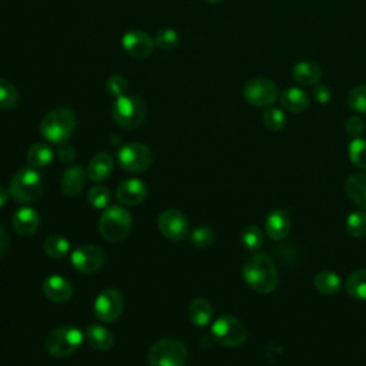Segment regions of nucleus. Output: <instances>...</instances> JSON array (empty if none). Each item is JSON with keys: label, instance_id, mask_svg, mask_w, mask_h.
Segmentation results:
<instances>
[{"label": "nucleus", "instance_id": "obj_26", "mask_svg": "<svg viewBox=\"0 0 366 366\" xmlns=\"http://www.w3.org/2000/svg\"><path fill=\"white\" fill-rule=\"evenodd\" d=\"M54 153L51 147L46 143H34L29 147L26 153V159L30 167L34 169H43L47 167L53 162Z\"/></svg>", "mask_w": 366, "mask_h": 366}, {"label": "nucleus", "instance_id": "obj_30", "mask_svg": "<svg viewBox=\"0 0 366 366\" xmlns=\"http://www.w3.org/2000/svg\"><path fill=\"white\" fill-rule=\"evenodd\" d=\"M346 232L352 237H363L366 234V212L355 210L346 217Z\"/></svg>", "mask_w": 366, "mask_h": 366}, {"label": "nucleus", "instance_id": "obj_7", "mask_svg": "<svg viewBox=\"0 0 366 366\" xmlns=\"http://www.w3.org/2000/svg\"><path fill=\"white\" fill-rule=\"evenodd\" d=\"M114 122L123 129L139 127L146 117L144 102L134 94H124L116 99L112 107Z\"/></svg>", "mask_w": 366, "mask_h": 366}, {"label": "nucleus", "instance_id": "obj_31", "mask_svg": "<svg viewBox=\"0 0 366 366\" xmlns=\"http://www.w3.org/2000/svg\"><path fill=\"white\" fill-rule=\"evenodd\" d=\"M240 242L249 250H257L263 244V233L254 224H247L240 232Z\"/></svg>", "mask_w": 366, "mask_h": 366}, {"label": "nucleus", "instance_id": "obj_25", "mask_svg": "<svg viewBox=\"0 0 366 366\" xmlns=\"http://www.w3.org/2000/svg\"><path fill=\"white\" fill-rule=\"evenodd\" d=\"M292 76L300 84H305V86L317 84L322 79V69L313 61L303 60L293 66Z\"/></svg>", "mask_w": 366, "mask_h": 366}, {"label": "nucleus", "instance_id": "obj_43", "mask_svg": "<svg viewBox=\"0 0 366 366\" xmlns=\"http://www.w3.org/2000/svg\"><path fill=\"white\" fill-rule=\"evenodd\" d=\"M7 244H9V236H7V232H6V229L0 224V257H1V256H3V253L6 252Z\"/></svg>", "mask_w": 366, "mask_h": 366}, {"label": "nucleus", "instance_id": "obj_12", "mask_svg": "<svg viewBox=\"0 0 366 366\" xmlns=\"http://www.w3.org/2000/svg\"><path fill=\"white\" fill-rule=\"evenodd\" d=\"M70 263L77 272L93 274L103 267L104 252L93 243L80 244L70 253Z\"/></svg>", "mask_w": 366, "mask_h": 366}, {"label": "nucleus", "instance_id": "obj_42", "mask_svg": "<svg viewBox=\"0 0 366 366\" xmlns=\"http://www.w3.org/2000/svg\"><path fill=\"white\" fill-rule=\"evenodd\" d=\"M74 156H76V150H74V147L70 146V144L63 143V144L59 147V150H57V157H59V160H60L61 163H66V164L71 163L73 159H74Z\"/></svg>", "mask_w": 366, "mask_h": 366}, {"label": "nucleus", "instance_id": "obj_38", "mask_svg": "<svg viewBox=\"0 0 366 366\" xmlns=\"http://www.w3.org/2000/svg\"><path fill=\"white\" fill-rule=\"evenodd\" d=\"M154 44L162 50H172L179 44V34L173 29H160L154 36Z\"/></svg>", "mask_w": 366, "mask_h": 366}, {"label": "nucleus", "instance_id": "obj_17", "mask_svg": "<svg viewBox=\"0 0 366 366\" xmlns=\"http://www.w3.org/2000/svg\"><path fill=\"white\" fill-rule=\"evenodd\" d=\"M11 224L17 234H20L23 237L33 236L40 227V216L36 212V209L24 206L14 212Z\"/></svg>", "mask_w": 366, "mask_h": 366}, {"label": "nucleus", "instance_id": "obj_6", "mask_svg": "<svg viewBox=\"0 0 366 366\" xmlns=\"http://www.w3.org/2000/svg\"><path fill=\"white\" fill-rule=\"evenodd\" d=\"M43 189V179L34 167L19 169L9 184L10 197L19 203H30L36 200Z\"/></svg>", "mask_w": 366, "mask_h": 366}, {"label": "nucleus", "instance_id": "obj_29", "mask_svg": "<svg viewBox=\"0 0 366 366\" xmlns=\"http://www.w3.org/2000/svg\"><path fill=\"white\" fill-rule=\"evenodd\" d=\"M43 249L49 257L63 259L70 252V242L63 234L54 233V234H50L49 237H46V240L43 243Z\"/></svg>", "mask_w": 366, "mask_h": 366}, {"label": "nucleus", "instance_id": "obj_1", "mask_svg": "<svg viewBox=\"0 0 366 366\" xmlns=\"http://www.w3.org/2000/svg\"><path fill=\"white\" fill-rule=\"evenodd\" d=\"M242 277L257 293L273 292L279 280L274 262L264 253H256L243 263Z\"/></svg>", "mask_w": 366, "mask_h": 366}, {"label": "nucleus", "instance_id": "obj_35", "mask_svg": "<svg viewBox=\"0 0 366 366\" xmlns=\"http://www.w3.org/2000/svg\"><path fill=\"white\" fill-rule=\"evenodd\" d=\"M214 230L209 226H199L190 234V242L197 249H206L214 243Z\"/></svg>", "mask_w": 366, "mask_h": 366}, {"label": "nucleus", "instance_id": "obj_19", "mask_svg": "<svg viewBox=\"0 0 366 366\" xmlns=\"http://www.w3.org/2000/svg\"><path fill=\"white\" fill-rule=\"evenodd\" d=\"M84 183H86L84 169L80 164H73V166H69L63 172L61 180H60V187L66 196L74 197L79 193H81Z\"/></svg>", "mask_w": 366, "mask_h": 366}, {"label": "nucleus", "instance_id": "obj_28", "mask_svg": "<svg viewBox=\"0 0 366 366\" xmlns=\"http://www.w3.org/2000/svg\"><path fill=\"white\" fill-rule=\"evenodd\" d=\"M345 289L350 297L366 300V269L352 272L345 282Z\"/></svg>", "mask_w": 366, "mask_h": 366}, {"label": "nucleus", "instance_id": "obj_14", "mask_svg": "<svg viewBox=\"0 0 366 366\" xmlns=\"http://www.w3.org/2000/svg\"><path fill=\"white\" fill-rule=\"evenodd\" d=\"M124 51L136 59H146L154 49V39L142 30H130L122 39Z\"/></svg>", "mask_w": 366, "mask_h": 366}, {"label": "nucleus", "instance_id": "obj_15", "mask_svg": "<svg viewBox=\"0 0 366 366\" xmlns=\"http://www.w3.org/2000/svg\"><path fill=\"white\" fill-rule=\"evenodd\" d=\"M44 296L54 303H66L73 296V285L61 274H50L41 285Z\"/></svg>", "mask_w": 366, "mask_h": 366}, {"label": "nucleus", "instance_id": "obj_22", "mask_svg": "<svg viewBox=\"0 0 366 366\" xmlns=\"http://www.w3.org/2000/svg\"><path fill=\"white\" fill-rule=\"evenodd\" d=\"M84 339L86 342L96 350H100V352H106L109 349H112L113 343H114V337H113V333L102 326V325H89L86 327V332H84Z\"/></svg>", "mask_w": 366, "mask_h": 366}, {"label": "nucleus", "instance_id": "obj_20", "mask_svg": "<svg viewBox=\"0 0 366 366\" xmlns=\"http://www.w3.org/2000/svg\"><path fill=\"white\" fill-rule=\"evenodd\" d=\"M113 167H114V162L109 153L106 152L97 153L90 159L87 164V177L96 183L104 182L110 177Z\"/></svg>", "mask_w": 366, "mask_h": 366}, {"label": "nucleus", "instance_id": "obj_34", "mask_svg": "<svg viewBox=\"0 0 366 366\" xmlns=\"http://www.w3.org/2000/svg\"><path fill=\"white\" fill-rule=\"evenodd\" d=\"M346 102L352 110L366 114V84H357L352 87L347 93Z\"/></svg>", "mask_w": 366, "mask_h": 366}, {"label": "nucleus", "instance_id": "obj_33", "mask_svg": "<svg viewBox=\"0 0 366 366\" xmlns=\"http://www.w3.org/2000/svg\"><path fill=\"white\" fill-rule=\"evenodd\" d=\"M349 159L359 167L366 170V139L355 137L349 144Z\"/></svg>", "mask_w": 366, "mask_h": 366}, {"label": "nucleus", "instance_id": "obj_32", "mask_svg": "<svg viewBox=\"0 0 366 366\" xmlns=\"http://www.w3.org/2000/svg\"><path fill=\"white\" fill-rule=\"evenodd\" d=\"M262 122H263V126L269 132H279V130H282L285 127L286 117H285V113H283L282 109L270 106V107H267L264 110Z\"/></svg>", "mask_w": 366, "mask_h": 366}, {"label": "nucleus", "instance_id": "obj_23", "mask_svg": "<svg viewBox=\"0 0 366 366\" xmlns=\"http://www.w3.org/2000/svg\"><path fill=\"white\" fill-rule=\"evenodd\" d=\"M347 197L362 209H366V173H355L345 182Z\"/></svg>", "mask_w": 366, "mask_h": 366}, {"label": "nucleus", "instance_id": "obj_27", "mask_svg": "<svg viewBox=\"0 0 366 366\" xmlns=\"http://www.w3.org/2000/svg\"><path fill=\"white\" fill-rule=\"evenodd\" d=\"M313 285L316 290L323 295H335L340 290L342 280L337 273L332 270H322L315 276Z\"/></svg>", "mask_w": 366, "mask_h": 366}, {"label": "nucleus", "instance_id": "obj_41", "mask_svg": "<svg viewBox=\"0 0 366 366\" xmlns=\"http://www.w3.org/2000/svg\"><path fill=\"white\" fill-rule=\"evenodd\" d=\"M312 94L319 104H327L332 99V90L325 84H316Z\"/></svg>", "mask_w": 366, "mask_h": 366}, {"label": "nucleus", "instance_id": "obj_13", "mask_svg": "<svg viewBox=\"0 0 366 366\" xmlns=\"http://www.w3.org/2000/svg\"><path fill=\"white\" fill-rule=\"evenodd\" d=\"M157 227L164 237L173 242L184 240L190 230L189 219L176 209L163 210L157 217Z\"/></svg>", "mask_w": 366, "mask_h": 366}, {"label": "nucleus", "instance_id": "obj_39", "mask_svg": "<svg viewBox=\"0 0 366 366\" xmlns=\"http://www.w3.org/2000/svg\"><path fill=\"white\" fill-rule=\"evenodd\" d=\"M127 87H129V84H127L126 79L123 76H120V74H113L106 81L107 93L110 96L116 97V99L120 97V96H124L126 92H127Z\"/></svg>", "mask_w": 366, "mask_h": 366}, {"label": "nucleus", "instance_id": "obj_24", "mask_svg": "<svg viewBox=\"0 0 366 366\" xmlns=\"http://www.w3.org/2000/svg\"><path fill=\"white\" fill-rule=\"evenodd\" d=\"M187 316L189 320L197 326V327H204L210 323L213 317V307L209 300L197 297L192 300V303L187 307Z\"/></svg>", "mask_w": 366, "mask_h": 366}, {"label": "nucleus", "instance_id": "obj_11", "mask_svg": "<svg viewBox=\"0 0 366 366\" xmlns=\"http://www.w3.org/2000/svg\"><path fill=\"white\" fill-rule=\"evenodd\" d=\"M124 309V296L120 290L109 287L102 290L93 305L94 316L103 323H112L117 320Z\"/></svg>", "mask_w": 366, "mask_h": 366}, {"label": "nucleus", "instance_id": "obj_3", "mask_svg": "<svg viewBox=\"0 0 366 366\" xmlns=\"http://www.w3.org/2000/svg\"><path fill=\"white\" fill-rule=\"evenodd\" d=\"M132 224L133 217L130 212L120 204H112L100 214L99 232L104 240L116 243L129 236Z\"/></svg>", "mask_w": 366, "mask_h": 366}, {"label": "nucleus", "instance_id": "obj_4", "mask_svg": "<svg viewBox=\"0 0 366 366\" xmlns=\"http://www.w3.org/2000/svg\"><path fill=\"white\" fill-rule=\"evenodd\" d=\"M83 339L84 335L79 327L73 325L59 326L49 332L44 340V347L53 357H67L80 349Z\"/></svg>", "mask_w": 366, "mask_h": 366}, {"label": "nucleus", "instance_id": "obj_45", "mask_svg": "<svg viewBox=\"0 0 366 366\" xmlns=\"http://www.w3.org/2000/svg\"><path fill=\"white\" fill-rule=\"evenodd\" d=\"M206 3H210V4H219V3H222L223 0H204Z\"/></svg>", "mask_w": 366, "mask_h": 366}, {"label": "nucleus", "instance_id": "obj_16", "mask_svg": "<svg viewBox=\"0 0 366 366\" xmlns=\"http://www.w3.org/2000/svg\"><path fill=\"white\" fill-rule=\"evenodd\" d=\"M147 196V186L139 179L123 180L116 189V199L124 206H137L144 202Z\"/></svg>", "mask_w": 366, "mask_h": 366}, {"label": "nucleus", "instance_id": "obj_2", "mask_svg": "<svg viewBox=\"0 0 366 366\" xmlns=\"http://www.w3.org/2000/svg\"><path fill=\"white\" fill-rule=\"evenodd\" d=\"M41 136L53 144L66 143L76 129L74 113L67 107H57L47 114L40 122Z\"/></svg>", "mask_w": 366, "mask_h": 366}, {"label": "nucleus", "instance_id": "obj_40", "mask_svg": "<svg viewBox=\"0 0 366 366\" xmlns=\"http://www.w3.org/2000/svg\"><path fill=\"white\" fill-rule=\"evenodd\" d=\"M345 130L349 136L355 137H360V134L365 130V122L362 117L359 116H350L346 122H345Z\"/></svg>", "mask_w": 366, "mask_h": 366}, {"label": "nucleus", "instance_id": "obj_9", "mask_svg": "<svg viewBox=\"0 0 366 366\" xmlns=\"http://www.w3.org/2000/svg\"><path fill=\"white\" fill-rule=\"evenodd\" d=\"M153 162V154L150 149L143 143H127L122 146L117 152V163L120 167L129 173L146 172Z\"/></svg>", "mask_w": 366, "mask_h": 366}, {"label": "nucleus", "instance_id": "obj_37", "mask_svg": "<svg viewBox=\"0 0 366 366\" xmlns=\"http://www.w3.org/2000/svg\"><path fill=\"white\" fill-rule=\"evenodd\" d=\"M87 202L94 209H106L110 202V192L104 186H93L87 192Z\"/></svg>", "mask_w": 366, "mask_h": 366}, {"label": "nucleus", "instance_id": "obj_18", "mask_svg": "<svg viewBox=\"0 0 366 366\" xmlns=\"http://www.w3.org/2000/svg\"><path fill=\"white\" fill-rule=\"evenodd\" d=\"M290 217L282 209H273L264 219V232L273 240H282L289 234Z\"/></svg>", "mask_w": 366, "mask_h": 366}, {"label": "nucleus", "instance_id": "obj_36", "mask_svg": "<svg viewBox=\"0 0 366 366\" xmlns=\"http://www.w3.org/2000/svg\"><path fill=\"white\" fill-rule=\"evenodd\" d=\"M19 102L17 89L6 79H0V109H11Z\"/></svg>", "mask_w": 366, "mask_h": 366}, {"label": "nucleus", "instance_id": "obj_21", "mask_svg": "<svg viewBox=\"0 0 366 366\" xmlns=\"http://www.w3.org/2000/svg\"><path fill=\"white\" fill-rule=\"evenodd\" d=\"M282 107L289 113H303L309 104V94L299 87H289L280 94Z\"/></svg>", "mask_w": 366, "mask_h": 366}, {"label": "nucleus", "instance_id": "obj_44", "mask_svg": "<svg viewBox=\"0 0 366 366\" xmlns=\"http://www.w3.org/2000/svg\"><path fill=\"white\" fill-rule=\"evenodd\" d=\"M9 196H10V192L6 190L3 186H0V207H3L7 203Z\"/></svg>", "mask_w": 366, "mask_h": 366}, {"label": "nucleus", "instance_id": "obj_8", "mask_svg": "<svg viewBox=\"0 0 366 366\" xmlns=\"http://www.w3.org/2000/svg\"><path fill=\"white\" fill-rule=\"evenodd\" d=\"M210 335L212 339L223 347H237L246 340L247 330L243 322H240L237 317L224 315L213 322Z\"/></svg>", "mask_w": 366, "mask_h": 366}, {"label": "nucleus", "instance_id": "obj_5", "mask_svg": "<svg viewBox=\"0 0 366 366\" xmlns=\"http://www.w3.org/2000/svg\"><path fill=\"white\" fill-rule=\"evenodd\" d=\"M187 356L189 353L184 343L173 337L156 340L147 352L150 366H184Z\"/></svg>", "mask_w": 366, "mask_h": 366}, {"label": "nucleus", "instance_id": "obj_10", "mask_svg": "<svg viewBox=\"0 0 366 366\" xmlns=\"http://www.w3.org/2000/svg\"><path fill=\"white\" fill-rule=\"evenodd\" d=\"M243 97L254 107H270L279 97V89L267 77H254L244 84Z\"/></svg>", "mask_w": 366, "mask_h": 366}]
</instances>
